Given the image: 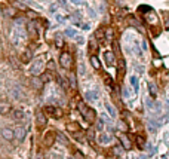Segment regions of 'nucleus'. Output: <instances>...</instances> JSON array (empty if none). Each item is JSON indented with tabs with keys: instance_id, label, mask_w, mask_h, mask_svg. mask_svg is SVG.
Returning a JSON list of instances; mask_svg holds the SVG:
<instances>
[{
	"instance_id": "obj_32",
	"label": "nucleus",
	"mask_w": 169,
	"mask_h": 159,
	"mask_svg": "<svg viewBox=\"0 0 169 159\" xmlns=\"http://www.w3.org/2000/svg\"><path fill=\"white\" fill-rule=\"evenodd\" d=\"M86 137H88L89 141H93V138H95V131H93V129H88V131H86Z\"/></svg>"
},
{
	"instance_id": "obj_29",
	"label": "nucleus",
	"mask_w": 169,
	"mask_h": 159,
	"mask_svg": "<svg viewBox=\"0 0 169 159\" xmlns=\"http://www.w3.org/2000/svg\"><path fill=\"white\" fill-rule=\"evenodd\" d=\"M70 86H71V88H76V86H77L76 76L73 75V73H70Z\"/></svg>"
},
{
	"instance_id": "obj_47",
	"label": "nucleus",
	"mask_w": 169,
	"mask_h": 159,
	"mask_svg": "<svg viewBox=\"0 0 169 159\" xmlns=\"http://www.w3.org/2000/svg\"><path fill=\"white\" fill-rule=\"evenodd\" d=\"M0 14H2V9H0Z\"/></svg>"
},
{
	"instance_id": "obj_35",
	"label": "nucleus",
	"mask_w": 169,
	"mask_h": 159,
	"mask_svg": "<svg viewBox=\"0 0 169 159\" xmlns=\"http://www.w3.org/2000/svg\"><path fill=\"white\" fill-rule=\"evenodd\" d=\"M113 54H114V55H119V45L116 42H113Z\"/></svg>"
},
{
	"instance_id": "obj_16",
	"label": "nucleus",
	"mask_w": 169,
	"mask_h": 159,
	"mask_svg": "<svg viewBox=\"0 0 169 159\" xmlns=\"http://www.w3.org/2000/svg\"><path fill=\"white\" fill-rule=\"evenodd\" d=\"M84 97H86V101H98V98H100L96 91H88L84 94Z\"/></svg>"
},
{
	"instance_id": "obj_7",
	"label": "nucleus",
	"mask_w": 169,
	"mask_h": 159,
	"mask_svg": "<svg viewBox=\"0 0 169 159\" xmlns=\"http://www.w3.org/2000/svg\"><path fill=\"white\" fill-rule=\"evenodd\" d=\"M42 68H43V63L42 59H36L33 63V66L30 67V73L33 76H39L40 73H42Z\"/></svg>"
},
{
	"instance_id": "obj_11",
	"label": "nucleus",
	"mask_w": 169,
	"mask_h": 159,
	"mask_svg": "<svg viewBox=\"0 0 169 159\" xmlns=\"http://www.w3.org/2000/svg\"><path fill=\"white\" fill-rule=\"evenodd\" d=\"M0 135H2L5 140H8V141H12V140H14V129H10V128H2V131H0Z\"/></svg>"
},
{
	"instance_id": "obj_30",
	"label": "nucleus",
	"mask_w": 169,
	"mask_h": 159,
	"mask_svg": "<svg viewBox=\"0 0 169 159\" xmlns=\"http://www.w3.org/2000/svg\"><path fill=\"white\" fill-rule=\"evenodd\" d=\"M95 39H96V40H102V39H104V28H100V30L95 33Z\"/></svg>"
},
{
	"instance_id": "obj_20",
	"label": "nucleus",
	"mask_w": 169,
	"mask_h": 159,
	"mask_svg": "<svg viewBox=\"0 0 169 159\" xmlns=\"http://www.w3.org/2000/svg\"><path fill=\"white\" fill-rule=\"evenodd\" d=\"M113 36H114V31H113L111 27L104 28V39H105V40H113Z\"/></svg>"
},
{
	"instance_id": "obj_26",
	"label": "nucleus",
	"mask_w": 169,
	"mask_h": 159,
	"mask_svg": "<svg viewBox=\"0 0 169 159\" xmlns=\"http://www.w3.org/2000/svg\"><path fill=\"white\" fill-rule=\"evenodd\" d=\"M119 128H120L122 132H128V129H129V126H128V124L125 120H120V122H119Z\"/></svg>"
},
{
	"instance_id": "obj_6",
	"label": "nucleus",
	"mask_w": 169,
	"mask_h": 159,
	"mask_svg": "<svg viewBox=\"0 0 169 159\" xmlns=\"http://www.w3.org/2000/svg\"><path fill=\"white\" fill-rule=\"evenodd\" d=\"M55 140H57V132L55 131H48L46 134H45V138H43V144L46 146V147H51L52 144L55 143Z\"/></svg>"
},
{
	"instance_id": "obj_37",
	"label": "nucleus",
	"mask_w": 169,
	"mask_h": 159,
	"mask_svg": "<svg viewBox=\"0 0 169 159\" xmlns=\"http://www.w3.org/2000/svg\"><path fill=\"white\" fill-rule=\"evenodd\" d=\"M108 140H110V137H108V135H105V134H102L101 137H100V141H101V143H107Z\"/></svg>"
},
{
	"instance_id": "obj_23",
	"label": "nucleus",
	"mask_w": 169,
	"mask_h": 159,
	"mask_svg": "<svg viewBox=\"0 0 169 159\" xmlns=\"http://www.w3.org/2000/svg\"><path fill=\"white\" fill-rule=\"evenodd\" d=\"M88 46H89V51H91V52L96 51V48H98V40H96L95 37H92V39L89 40V45H88Z\"/></svg>"
},
{
	"instance_id": "obj_24",
	"label": "nucleus",
	"mask_w": 169,
	"mask_h": 159,
	"mask_svg": "<svg viewBox=\"0 0 169 159\" xmlns=\"http://www.w3.org/2000/svg\"><path fill=\"white\" fill-rule=\"evenodd\" d=\"M12 116L15 117V119H22V117H24V112L15 109V110H12Z\"/></svg>"
},
{
	"instance_id": "obj_13",
	"label": "nucleus",
	"mask_w": 169,
	"mask_h": 159,
	"mask_svg": "<svg viewBox=\"0 0 169 159\" xmlns=\"http://www.w3.org/2000/svg\"><path fill=\"white\" fill-rule=\"evenodd\" d=\"M148 92H150V97H151L153 100L157 98V92H159V89H157V85L154 84V82L148 84Z\"/></svg>"
},
{
	"instance_id": "obj_34",
	"label": "nucleus",
	"mask_w": 169,
	"mask_h": 159,
	"mask_svg": "<svg viewBox=\"0 0 169 159\" xmlns=\"http://www.w3.org/2000/svg\"><path fill=\"white\" fill-rule=\"evenodd\" d=\"M9 113V106H0V115Z\"/></svg>"
},
{
	"instance_id": "obj_18",
	"label": "nucleus",
	"mask_w": 169,
	"mask_h": 159,
	"mask_svg": "<svg viewBox=\"0 0 169 159\" xmlns=\"http://www.w3.org/2000/svg\"><path fill=\"white\" fill-rule=\"evenodd\" d=\"M113 158H122V155H123V147L122 146H113Z\"/></svg>"
},
{
	"instance_id": "obj_21",
	"label": "nucleus",
	"mask_w": 169,
	"mask_h": 159,
	"mask_svg": "<svg viewBox=\"0 0 169 159\" xmlns=\"http://www.w3.org/2000/svg\"><path fill=\"white\" fill-rule=\"evenodd\" d=\"M40 79H42L43 84H48V82H51V80H52L51 71H43V73H40Z\"/></svg>"
},
{
	"instance_id": "obj_17",
	"label": "nucleus",
	"mask_w": 169,
	"mask_h": 159,
	"mask_svg": "<svg viewBox=\"0 0 169 159\" xmlns=\"http://www.w3.org/2000/svg\"><path fill=\"white\" fill-rule=\"evenodd\" d=\"M31 58H33V49H28L21 55V63H30Z\"/></svg>"
},
{
	"instance_id": "obj_5",
	"label": "nucleus",
	"mask_w": 169,
	"mask_h": 159,
	"mask_svg": "<svg viewBox=\"0 0 169 159\" xmlns=\"http://www.w3.org/2000/svg\"><path fill=\"white\" fill-rule=\"evenodd\" d=\"M27 33L31 39H37L39 37V25H36V21H30L27 24Z\"/></svg>"
},
{
	"instance_id": "obj_40",
	"label": "nucleus",
	"mask_w": 169,
	"mask_h": 159,
	"mask_svg": "<svg viewBox=\"0 0 169 159\" xmlns=\"http://www.w3.org/2000/svg\"><path fill=\"white\" fill-rule=\"evenodd\" d=\"M14 6H17V8H19V9H26V6H24V5H21V3H18V2H15V3H14Z\"/></svg>"
},
{
	"instance_id": "obj_4",
	"label": "nucleus",
	"mask_w": 169,
	"mask_h": 159,
	"mask_svg": "<svg viewBox=\"0 0 169 159\" xmlns=\"http://www.w3.org/2000/svg\"><path fill=\"white\" fill-rule=\"evenodd\" d=\"M43 112H45L46 115H49L51 117H55V119H61L62 115H64L62 109H58V107H55V106H46Z\"/></svg>"
},
{
	"instance_id": "obj_33",
	"label": "nucleus",
	"mask_w": 169,
	"mask_h": 159,
	"mask_svg": "<svg viewBox=\"0 0 169 159\" xmlns=\"http://www.w3.org/2000/svg\"><path fill=\"white\" fill-rule=\"evenodd\" d=\"M62 45H64L62 39H61V37H57V40H55V46H57L58 49H61V48H62Z\"/></svg>"
},
{
	"instance_id": "obj_36",
	"label": "nucleus",
	"mask_w": 169,
	"mask_h": 159,
	"mask_svg": "<svg viewBox=\"0 0 169 159\" xmlns=\"http://www.w3.org/2000/svg\"><path fill=\"white\" fill-rule=\"evenodd\" d=\"M73 155H74V158H77V159H83L84 158V155L82 153V152H79V150H76Z\"/></svg>"
},
{
	"instance_id": "obj_46",
	"label": "nucleus",
	"mask_w": 169,
	"mask_h": 159,
	"mask_svg": "<svg viewBox=\"0 0 169 159\" xmlns=\"http://www.w3.org/2000/svg\"><path fill=\"white\" fill-rule=\"evenodd\" d=\"M71 2H73V3H80L82 0H71Z\"/></svg>"
},
{
	"instance_id": "obj_22",
	"label": "nucleus",
	"mask_w": 169,
	"mask_h": 159,
	"mask_svg": "<svg viewBox=\"0 0 169 159\" xmlns=\"http://www.w3.org/2000/svg\"><path fill=\"white\" fill-rule=\"evenodd\" d=\"M117 76H119V79H122V77L125 76V59H123V58L120 59V66H119Z\"/></svg>"
},
{
	"instance_id": "obj_43",
	"label": "nucleus",
	"mask_w": 169,
	"mask_h": 159,
	"mask_svg": "<svg viewBox=\"0 0 169 159\" xmlns=\"http://www.w3.org/2000/svg\"><path fill=\"white\" fill-rule=\"evenodd\" d=\"M123 94H125V97H126V98H129V91H128L126 88H123Z\"/></svg>"
},
{
	"instance_id": "obj_44",
	"label": "nucleus",
	"mask_w": 169,
	"mask_h": 159,
	"mask_svg": "<svg viewBox=\"0 0 169 159\" xmlns=\"http://www.w3.org/2000/svg\"><path fill=\"white\" fill-rule=\"evenodd\" d=\"M28 15H30L31 18H36V17H37V15H36V12H33V10H30V12H28Z\"/></svg>"
},
{
	"instance_id": "obj_41",
	"label": "nucleus",
	"mask_w": 169,
	"mask_h": 159,
	"mask_svg": "<svg viewBox=\"0 0 169 159\" xmlns=\"http://www.w3.org/2000/svg\"><path fill=\"white\" fill-rule=\"evenodd\" d=\"M65 34H68V36H76V31H74V30H67Z\"/></svg>"
},
{
	"instance_id": "obj_3",
	"label": "nucleus",
	"mask_w": 169,
	"mask_h": 159,
	"mask_svg": "<svg viewBox=\"0 0 169 159\" xmlns=\"http://www.w3.org/2000/svg\"><path fill=\"white\" fill-rule=\"evenodd\" d=\"M48 124V119H46V115L42 109H37L36 110V125L39 129H43L45 126Z\"/></svg>"
},
{
	"instance_id": "obj_19",
	"label": "nucleus",
	"mask_w": 169,
	"mask_h": 159,
	"mask_svg": "<svg viewBox=\"0 0 169 159\" xmlns=\"http://www.w3.org/2000/svg\"><path fill=\"white\" fill-rule=\"evenodd\" d=\"M91 64H92V67L95 68V70H100V68H101V61H100V58H98L96 55H92V57H91Z\"/></svg>"
},
{
	"instance_id": "obj_42",
	"label": "nucleus",
	"mask_w": 169,
	"mask_h": 159,
	"mask_svg": "<svg viewBox=\"0 0 169 159\" xmlns=\"http://www.w3.org/2000/svg\"><path fill=\"white\" fill-rule=\"evenodd\" d=\"M57 19H58L59 22H64V21H65V18H64V17H61V15H57Z\"/></svg>"
},
{
	"instance_id": "obj_45",
	"label": "nucleus",
	"mask_w": 169,
	"mask_h": 159,
	"mask_svg": "<svg viewBox=\"0 0 169 159\" xmlns=\"http://www.w3.org/2000/svg\"><path fill=\"white\" fill-rule=\"evenodd\" d=\"M59 5H62V6H65V0H58Z\"/></svg>"
},
{
	"instance_id": "obj_39",
	"label": "nucleus",
	"mask_w": 169,
	"mask_h": 159,
	"mask_svg": "<svg viewBox=\"0 0 169 159\" xmlns=\"http://www.w3.org/2000/svg\"><path fill=\"white\" fill-rule=\"evenodd\" d=\"M102 128H104V124H102V119H101V120H98V131H102Z\"/></svg>"
},
{
	"instance_id": "obj_10",
	"label": "nucleus",
	"mask_w": 169,
	"mask_h": 159,
	"mask_svg": "<svg viewBox=\"0 0 169 159\" xmlns=\"http://www.w3.org/2000/svg\"><path fill=\"white\" fill-rule=\"evenodd\" d=\"M119 140H120V143H122V147L125 149V150H131L132 149V143H131V140L128 138V135L123 132V134H119Z\"/></svg>"
},
{
	"instance_id": "obj_1",
	"label": "nucleus",
	"mask_w": 169,
	"mask_h": 159,
	"mask_svg": "<svg viewBox=\"0 0 169 159\" xmlns=\"http://www.w3.org/2000/svg\"><path fill=\"white\" fill-rule=\"evenodd\" d=\"M77 109H79V112L82 113V116H83L89 124H93V122L96 120V113H95V110H93L92 107H89V106H86V103L80 101V103L77 104Z\"/></svg>"
},
{
	"instance_id": "obj_14",
	"label": "nucleus",
	"mask_w": 169,
	"mask_h": 159,
	"mask_svg": "<svg viewBox=\"0 0 169 159\" xmlns=\"http://www.w3.org/2000/svg\"><path fill=\"white\" fill-rule=\"evenodd\" d=\"M134 140H135V144H136L138 149H141V150L145 149V138H144V137H141V135H135Z\"/></svg>"
},
{
	"instance_id": "obj_27",
	"label": "nucleus",
	"mask_w": 169,
	"mask_h": 159,
	"mask_svg": "<svg viewBox=\"0 0 169 159\" xmlns=\"http://www.w3.org/2000/svg\"><path fill=\"white\" fill-rule=\"evenodd\" d=\"M131 85L135 91H138V77L136 76H131Z\"/></svg>"
},
{
	"instance_id": "obj_38",
	"label": "nucleus",
	"mask_w": 169,
	"mask_h": 159,
	"mask_svg": "<svg viewBox=\"0 0 169 159\" xmlns=\"http://www.w3.org/2000/svg\"><path fill=\"white\" fill-rule=\"evenodd\" d=\"M48 68H49V70H52V71L55 73V64H53V61H52V59L48 63Z\"/></svg>"
},
{
	"instance_id": "obj_28",
	"label": "nucleus",
	"mask_w": 169,
	"mask_h": 159,
	"mask_svg": "<svg viewBox=\"0 0 169 159\" xmlns=\"http://www.w3.org/2000/svg\"><path fill=\"white\" fill-rule=\"evenodd\" d=\"M104 82H105V85H107V88H108V89H111V88H113V79H111V77H108L107 75L104 76Z\"/></svg>"
},
{
	"instance_id": "obj_2",
	"label": "nucleus",
	"mask_w": 169,
	"mask_h": 159,
	"mask_svg": "<svg viewBox=\"0 0 169 159\" xmlns=\"http://www.w3.org/2000/svg\"><path fill=\"white\" fill-rule=\"evenodd\" d=\"M71 63H73L71 54L67 52V51H64L61 54V57H59V66L62 68H65V70H71Z\"/></svg>"
},
{
	"instance_id": "obj_25",
	"label": "nucleus",
	"mask_w": 169,
	"mask_h": 159,
	"mask_svg": "<svg viewBox=\"0 0 169 159\" xmlns=\"http://www.w3.org/2000/svg\"><path fill=\"white\" fill-rule=\"evenodd\" d=\"M57 138H58V141L61 143V144H64V146H68V140L67 137L64 134H57Z\"/></svg>"
},
{
	"instance_id": "obj_8",
	"label": "nucleus",
	"mask_w": 169,
	"mask_h": 159,
	"mask_svg": "<svg viewBox=\"0 0 169 159\" xmlns=\"http://www.w3.org/2000/svg\"><path fill=\"white\" fill-rule=\"evenodd\" d=\"M65 128H67L68 132H71L73 135H79L80 132H82V129H80V125L77 124L76 120H73V122H68L67 125H65Z\"/></svg>"
},
{
	"instance_id": "obj_9",
	"label": "nucleus",
	"mask_w": 169,
	"mask_h": 159,
	"mask_svg": "<svg viewBox=\"0 0 169 159\" xmlns=\"http://www.w3.org/2000/svg\"><path fill=\"white\" fill-rule=\"evenodd\" d=\"M26 134H27V129L24 126H17V128L14 129V138H17L18 141H24Z\"/></svg>"
},
{
	"instance_id": "obj_31",
	"label": "nucleus",
	"mask_w": 169,
	"mask_h": 159,
	"mask_svg": "<svg viewBox=\"0 0 169 159\" xmlns=\"http://www.w3.org/2000/svg\"><path fill=\"white\" fill-rule=\"evenodd\" d=\"M105 109H107V112H108V115H110L111 117H114V116H116V112H114V109H113V106H110L108 103L105 104Z\"/></svg>"
},
{
	"instance_id": "obj_15",
	"label": "nucleus",
	"mask_w": 169,
	"mask_h": 159,
	"mask_svg": "<svg viewBox=\"0 0 169 159\" xmlns=\"http://www.w3.org/2000/svg\"><path fill=\"white\" fill-rule=\"evenodd\" d=\"M31 85H33L34 89H42L43 88V82H42V79H40L39 76H33V79H31Z\"/></svg>"
},
{
	"instance_id": "obj_12",
	"label": "nucleus",
	"mask_w": 169,
	"mask_h": 159,
	"mask_svg": "<svg viewBox=\"0 0 169 159\" xmlns=\"http://www.w3.org/2000/svg\"><path fill=\"white\" fill-rule=\"evenodd\" d=\"M104 58H105V64L110 67V66H114L116 64V58H114V54L110 52V51H107L105 54H104Z\"/></svg>"
}]
</instances>
